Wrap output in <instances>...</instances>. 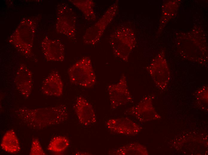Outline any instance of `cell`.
Listing matches in <instances>:
<instances>
[{"mask_svg":"<svg viewBox=\"0 0 208 155\" xmlns=\"http://www.w3.org/2000/svg\"><path fill=\"white\" fill-rule=\"evenodd\" d=\"M111 108L114 110L122 106L132 103L133 99L129 90L127 78L123 74L119 82L107 87Z\"/></svg>","mask_w":208,"mask_h":155,"instance_id":"obj_7","label":"cell"},{"mask_svg":"<svg viewBox=\"0 0 208 155\" xmlns=\"http://www.w3.org/2000/svg\"><path fill=\"white\" fill-rule=\"evenodd\" d=\"M56 32L71 40L77 39V17L72 8L67 4L61 3L56 7Z\"/></svg>","mask_w":208,"mask_h":155,"instance_id":"obj_5","label":"cell"},{"mask_svg":"<svg viewBox=\"0 0 208 155\" xmlns=\"http://www.w3.org/2000/svg\"><path fill=\"white\" fill-rule=\"evenodd\" d=\"M73 4L82 13L85 19L88 21H94L96 16L94 10V2L91 0H70Z\"/></svg>","mask_w":208,"mask_h":155,"instance_id":"obj_16","label":"cell"},{"mask_svg":"<svg viewBox=\"0 0 208 155\" xmlns=\"http://www.w3.org/2000/svg\"><path fill=\"white\" fill-rule=\"evenodd\" d=\"M146 150L141 145L136 143H129L115 149L112 154L118 155H139L146 153Z\"/></svg>","mask_w":208,"mask_h":155,"instance_id":"obj_17","label":"cell"},{"mask_svg":"<svg viewBox=\"0 0 208 155\" xmlns=\"http://www.w3.org/2000/svg\"><path fill=\"white\" fill-rule=\"evenodd\" d=\"M42 52L48 61L62 62L65 58V46L59 39L45 36L41 42Z\"/></svg>","mask_w":208,"mask_h":155,"instance_id":"obj_8","label":"cell"},{"mask_svg":"<svg viewBox=\"0 0 208 155\" xmlns=\"http://www.w3.org/2000/svg\"><path fill=\"white\" fill-rule=\"evenodd\" d=\"M118 7L117 1L110 6L97 22L86 30L83 37L84 43L93 45L99 41L106 27L115 16Z\"/></svg>","mask_w":208,"mask_h":155,"instance_id":"obj_6","label":"cell"},{"mask_svg":"<svg viewBox=\"0 0 208 155\" xmlns=\"http://www.w3.org/2000/svg\"><path fill=\"white\" fill-rule=\"evenodd\" d=\"M32 72L24 63L20 64L16 74L14 84L16 89L25 98L30 96L33 87Z\"/></svg>","mask_w":208,"mask_h":155,"instance_id":"obj_9","label":"cell"},{"mask_svg":"<svg viewBox=\"0 0 208 155\" xmlns=\"http://www.w3.org/2000/svg\"><path fill=\"white\" fill-rule=\"evenodd\" d=\"M75 111L79 122L82 125L88 126L96 122V115L92 105L81 96L77 98Z\"/></svg>","mask_w":208,"mask_h":155,"instance_id":"obj_11","label":"cell"},{"mask_svg":"<svg viewBox=\"0 0 208 155\" xmlns=\"http://www.w3.org/2000/svg\"><path fill=\"white\" fill-rule=\"evenodd\" d=\"M109 43L114 55L127 62L136 44L134 32L127 27L117 29L111 35Z\"/></svg>","mask_w":208,"mask_h":155,"instance_id":"obj_4","label":"cell"},{"mask_svg":"<svg viewBox=\"0 0 208 155\" xmlns=\"http://www.w3.org/2000/svg\"><path fill=\"white\" fill-rule=\"evenodd\" d=\"M106 125L109 130L114 133L127 136L137 134L141 128L135 121L126 117L109 119L106 122Z\"/></svg>","mask_w":208,"mask_h":155,"instance_id":"obj_10","label":"cell"},{"mask_svg":"<svg viewBox=\"0 0 208 155\" xmlns=\"http://www.w3.org/2000/svg\"><path fill=\"white\" fill-rule=\"evenodd\" d=\"M70 142L68 139L63 136H57L53 137L49 142L47 147L48 151L55 153L64 152L69 146Z\"/></svg>","mask_w":208,"mask_h":155,"instance_id":"obj_18","label":"cell"},{"mask_svg":"<svg viewBox=\"0 0 208 155\" xmlns=\"http://www.w3.org/2000/svg\"><path fill=\"white\" fill-rule=\"evenodd\" d=\"M0 146L4 151L10 154H16L20 151L19 141L13 130H10L5 132L2 138Z\"/></svg>","mask_w":208,"mask_h":155,"instance_id":"obj_14","label":"cell"},{"mask_svg":"<svg viewBox=\"0 0 208 155\" xmlns=\"http://www.w3.org/2000/svg\"><path fill=\"white\" fill-rule=\"evenodd\" d=\"M152 101L150 96L146 97L137 105L127 109L125 113L141 121L150 119L149 116H150L152 119L154 118L153 116H156V113Z\"/></svg>","mask_w":208,"mask_h":155,"instance_id":"obj_13","label":"cell"},{"mask_svg":"<svg viewBox=\"0 0 208 155\" xmlns=\"http://www.w3.org/2000/svg\"><path fill=\"white\" fill-rule=\"evenodd\" d=\"M29 154L30 155H45L46 153L43 149L39 139L37 138L33 139Z\"/></svg>","mask_w":208,"mask_h":155,"instance_id":"obj_19","label":"cell"},{"mask_svg":"<svg viewBox=\"0 0 208 155\" xmlns=\"http://www.w3.org/2000/svg\"><path fill=\"white\" fill-rule=\"evenodd\" d=\"M148 71L157 86L160 88L164 87L169 77V73H165L158 60H156L147 68Z\"/></svg>","mask_w":208,"mask_h":155,"instance_id":"obj_15","label":"cell"},{"mask_svg":"<svg viewBox=\"0 0 208 155\" xmlns=\"http://www.w3.org/2000/svg\"><path fill=\"white\" fill-rule=\"evenodd\" d=\"M63 90V81L56 71H52L43 80L41 87L42 92L47 96L60 97Z\"/></svg>","mask_w":208,"mask_h":155,"instance_id":"obj_12","label":"cell"},{"mask_svg":"<svg viewBox=\"0 0 208 155\" xmlns=\"http://www.w3.org/2000/svg\"><path fill=\"white\" fill-rule=\"evenodd\" d=\"M36 23L29 18L22 19L8 38L9 42L25 58L37 61L33 52L34 39L36 31Z\"/></svg>","mask_w":208,"mask_h":155,"instance_id":"obj_2","label":"cell"},{"mask_svg":"<svg viewBox=\"0 0 208 155\" xmlns=\"http://www.w3.org/2000/svg\"><path fill=\"white\" fill-rule=\"evenodd\" d=\"M15 113L25 125L36 129L62 123L68 116L67 108L63 104L32 109L22 107L18 108Z\"/></svg>","mask_w":208,"mask_h":155,"instance_id":"obj_1","label":"cell"},{"mask_svg":"<svg viewBox=\"0 0 208 155\" xmlns=\"http://www.w3.org/2000/svg\"><path fill=\"white\" fill-rule=\"evenodd\" d=\"M68 73L70 82L76 85L90 88L96 83V76L88 56L83 57L72 65Z\"/></svg>","mask_w":208,"mask_h":155,"instance_id":"obj_3","label":"cell"}]
</instances>
